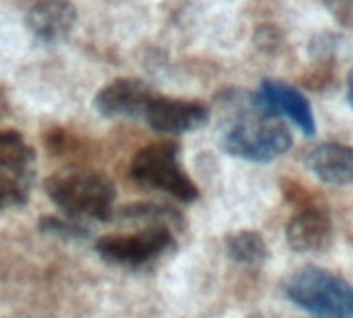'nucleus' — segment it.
Returning <instances> with one entry per match:
<instances>
[{
  "label": "nucleus",
  "instance_id": "f257e3e1",
  "mask_svg": "<svg viewBox=\"0 0 353 318\" xmlns=\"http://www.w3.org/2000/svg\"><path fill=\"white\" fill-rule=\"evenodd\" d=\"M229 110V127L223 135V150L248 163H272L293 148V135L283 117L264 106L256 96L231 90L223 98Z\"/></svg>",
  "mask_w": 353,
  "mask_h": 318
},
{
  "label": "nucleus",
  "instance_id": "f03ea898",
  "mask_svg": "<svg viewBox=\"0 0 353 318\" xmlns=\"http://www.w3.org/2000/svg\"><path fill=\"white\" fill-rule=\"evenodd\" d=\"M46 196L52 204L77 223L96 221L106 223L114 217L117 188L100 171L73 169L46 179Z\"/></svg>",
  "mask_w": 353,
  "mask_h": 318
},
{
  "label": "nucleus",
  "instance_id": "7ed1b4c3",
  "mask_svg": "<svg viewBox=\"0 0 353 318\" xmlns=\"http://www.w3.org/2000/svg\"><path fill=\"white\" fill-rule=\"evenodd\" d=\"M283 293L314 318H353V283L328 268L307 264L293 270Z\"/></svg>",
  "mask_w": 353,
  "mask_h": 318
},
{
  "label": "nucleus",
  "instance_id": "20e7f679",
  "mask_svg": "<svg viewBox=\"0 0 353 318\" xmlns=\"http://www.w3.org/2000/svg\"><path fill=\"white\" fill-rule=\"evenodd\" d=\"M129 177L148 190L164 192L183 204L196 202L200 190L181 165V143L162 139L143 146L129 165Z\"/></svg>",
  "mask_w": 353,
  "mask_h": 318
},
{
  "label": "nucleus",
  "instance_id": "39448f33",
  "mask_svg": "<svg viewBox=\"0 0 353 318\" xmlns=\"http://www.w3.org/2000/svg\"><path fill=\"white\" fill-rule=\"evenodd\" d=\"M36 183V150L15 129H0V210L30 202Z\"/></svg>",
  "mask_w": 353,
  "mask_h": 318
},
{
  "label": "nucleus",
  "instance_id": "423d86ee",
  "mask_svg": "<svg viewBox=\"0 0 353 318\" xmlns=\"http://www.w3.org/2000/svg\"><path fill=\"white\" fill-rule=\"evenodd\" d=\"M172 231L174 229L168 225H148L137 233L104 235L94 244V248L98 256L108 264L139 268L174 252L176 239Z\"/></svg>",
  "mask_w": 353,
  "mask_h": 318
},
{
  "label": "nucleus",
  "instance_id": "0eeeda50",
  "mask_svg": "<svg viewBox=\"0 0 353 318\" xmlns=\"http://www.w3.org/2000/svg\"><path fill=\"white\" fill-rule=\"evenodd\" d=\"M287 244L297 254H320L332 246V219L318 200L297 206L285 227Z\"/></svg>",
  "mask_w": 353,
  "mask_h": 318
},
{
  "label": "nucleus",
  "instance_id": "6e6552de",
  "mask_svg": "<svg viewBox=\"0 0 353 318\" xmlns=\"http://www.w3.org/2000/svg\"><path fill=\"white\" fill-rule=\"evenodd\" d=\"M145 123L164 135H183L204 127L210 121V108L198 100L154 96L143 112Z\"/></svg>",
  "mask_w": 353,
  "mask_h": 318
},
{
  "label": "nucleus",
  "instance_id": "1a4fd4ad",
  "mask_svg": "<svg viewBox=\"0 0 353 318\" xmlns=\"http://www.w3.org/2000/svg\"><path fill=\"white\" fill-rule=\"evenodd\" d=\"M156 92L141 79L121 77L104 86L96 98L94 108L106 119H135L143 117Z\"/></svg>",
  "mask_w": 353,
  "mask_h": 318
},
{
  "label": "nucleus",
  "instance_id": "9d476101",
  "mask_svg": "<svg viewBox=\"0 0 353 318\" xmlns=\"http://www.w3.org/2000/svg\"><path fill=\"white\" fill-rule=\"evenodd\" d=\"M305 169L326 186H353V146L322 141L303 152Z\"/></svg>",
  "mask_w": 353,
  "mask_h": 318
},
{
  "label": "nucleus",
  "instance_id": "9b49d317",
  "mask_svg": "<svg viewBox=\"0 0 353 318\" xmlns=\"http://www.w3.org/2000/svg\"><path fill=\"white\" fill-rule=\"evenodd\" d=\"M258 98L264 106H268L279 117H287L301 133L310 137L316 133V119H314L312 104L297 88L283 81L264 79L260 83Z\"/></svg>",
  "mask_w": 353,
  "mask_h": 318
},
{
  "label": "nucleus",
  "instance_id": "f8f14e48",
  "mask_svg": "<svg viewBox=\"0 0 353 318\" xmlns=\"http://www.w3.org/2000/svg\"><path fill=\"white\" fill-rule=\"evenodd\" d=\"M77 23L73 0H36L28 13V28L36 40L59 44L67 40Z\"/></svg>",
  "mask_w": 353,
  "mask_h": 318
},
{
  "label": "nucleus",
  "instance_id": "ddd939ff",
  "mask_svg": "<svg viewBox=\"0 0 353 318\" xmlns=\"http://www.w3.org/2000/svg\"><path fill=\"white\" fill-rule=\"evenodd\" d=\"M225 248H227V254L233 262L248 266V268L262 266L270 256L264 237L252 229H243V231H235V233L227 235Z\"/></svg>",
  "mask_w": 353,
  "mask_h": 318
},
{
  "label": "nucleus",
  "instance_id": "4468645a",
  "mask_svg": "<svg viewBox=\"0 0 353 318\" xmlns=\"http://www.w3.org/2000/svg\"><path fill=\"white\" fill-rule=\"evenodd\" d=\"M121 219L127 221H143L150 225H168L174 231H181L183 229V217L179 210H174L170 206L164 204H152V202H135V204H127L119 210Z\"/></svg>",
  "mask_w": 353,
  "mask_h": 318
},
{
  "label": "nucleus",
  "instance_id": "2eb2a0df",
  "mask_svg": "<svg viewBox=\"0 0 353 318\" xmlns=\"http://www.w3.org/2000/svg\"><path fill=\"white\" fill-rule=\"evenodd\" d=\"M40 229L46 233H54L67 239H79L88 235V229L81 227V223L73 219H59V217H42L40 219Z\"/></svg>",
  "mask_w": 353,
  "mask_h": 318
},
{
  "label": "nucleus",
  "instance_id": "dca6fc26",
  "mask_svg": "<svg viewBox=\"0 0 353 318\" xmlns=\"http://www.w3.org/2000/svg\"><path fill=\"white\" fill-rule=\"evenodd\" d=\"M332 19L343 28H353V0H322Z\"/></svg>",
  "mask_w": 353,
  "mask_h": 318
},
{
  "label": "nucleus",
  "instance_id": "f3484780",
  "mask_svg": "<svg viewBox=\"0 0 353 318\" xmlns=\"http://www.w3.org/2000/svg\"><path fill=\"white\" fill-rule=\"evenodd\" d=\"M347 102H349L351 108H353V71H351L349 77H347Z\"/></svg>",
  "mask_w": 353,
  "mask_h": 318
},
{
  "label": "nucleus",
  "instance_id": "a211bd4d",
  "mask_svg": "<svg viewBox=\"0 0 353 318\" xmlns=\"http://www.w3.org/2000/svg\"><path fill=\"white\" fill-rule=\"evenodd\" d=\"M248 318H262L260 314H252V316H248Z\"/></svg>",
  "mask_w": 353,
  "mask_h": 318
}]
</instances>
